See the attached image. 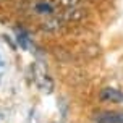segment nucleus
Listing matches in <instances>:
<instances>
[{"label": "nucleus", "mask_w": 123, "mask_h": 123, "mask_svg": "<svg viewBox=\"0 0 123 123\" xmlns=\"http://www.w3.org/2000/svg\"><path fill=\"white\" fill-rule=\"evenodd\" d=\"M2 65H3V63H2V57H0V67H2Z\"/></svg>", "instance_id": "obj_12"}, {"label": "nucleus", "mask_w": 123, "mask_h": 123, "mask_svg": "<svg viewBox=\"0 0 123 123\" xmlns=\"http://www.w3.org/2000/svg\"><path fill=\"white\" fill-rule=\"evenodd\" d=\"M84 16H86L84 10H81V8H76V6L67 8V12L62 15L63 21H73V23H76V21H81V19L84 18Z\"/></svg>", "instance_id": "obj_4"}, {"label": "nucleus", "mask_w": 123, "mask_h": 123, "mask_svg": "<svg viewBox=\"0 0 123 123\" xmlns=\"http://www.w3.org/2000/svg\"><path fill=\"white\" fill-rule=\"evenodd\" d=\"M32 74H34V81H36L37 87L42 92L50 94V92L54 91V81H52V78H50L49 74H47V71H45V68H44L39 62H36V63L32 65Z\"/></svg>", "instance_id": "obj_1"}, {"label": "nucleus", "mask_w": 123, "mask_h": 123, "mask_svg": "<svg viewBox=\"0 0 123 123\" xmlns=\"http://www.w3.org/2000/svg\"><path fill=\"white\" fill-rule=\"evenodd\" d=\"M34 10H36L39 15H54V6H52V3H49V2H37L36 6H34Z\"/></svg>", "instance_id": "obj_6"}, {"label": "nucleus", "mask_w": 123, "mask_h": 123, "mask_svg": "<svg viewBox=\"0 0 123 123\" xmlns=\"http://www.w3.org/2000/svg\"><path fill=\"white\" fill-rule=\"evenodd\" d=\"M62 26H63V18H49L45 19L42 23V29L44 31H49V32H57L58 29H62Z\"/></svg>", "instance_id": "obj_5"}, {"label": "nucleus", "mask_w": 123, "mask_h": 123, "mask_svg": "<svg viewBox=\"0 0 123 123\" xmlns=\"http://www.w3.org/2000/svg\"><path fill=\"white\" fill-rule=\"evenodd\" d=\"M58 109H60V113H62V120H65L68 115V107L65 102H58Z\"/></svg>", "instance_id": "obj_9"}, {"label": "nucleus", "mask_w": 123, "mask_h": 123, "mask_svg": "<svg viewBox=\"0 0 123 123\" xmlns=\"http://www.w3.org/2000/svg\"><path fill=\"white\" fill-rule=\"evenodd\" d=\"M29 123H39V120H37V117H36V110H31V115H29Z\"/></svg>", "instance_id": "obj_11"}, {"label": "nucleus", "mask_w": 123, "mask_h": 123, "mask_svg": "<svg viewBox=\"0 0 123 123\" xmlns=\"http://www.w3.org/2000/svg\"><path fill=\"white\" fill-rule=\"evenodd\" d=\"M3 41L10 45V49H12V50H16V44L12 41V37H10V36H6V34H5V36H3Z\"/></svg>", "instance_id": "obj_10"}, {"label": "nucleus", "mask_w": 123, "mask_h": 123, "mask_svg": "<svg viewBox=\"0 0 123 123\" xmlns=\"http://www.w3.org/2000/svg\"><path fill=\"white\" fill-rule=\"evenodd\" d=\"M62 5H65L67 8H71V6H78L81 3V0H60Z\"/></svg>", "instance_id": "obj_8"}, {"label": "nucleus", "mask_w": 123, "mask_h": 123, "mask_svg": "<svg viewBox=\"0 0 123 123\" xmlns=\"http://www.w3.org/2000/svg\"><path fill=\"white\" fill-rule=\"evenodd\" d=\"M99 99L107 104H123V92L115 87H104L99 92Z\"/></svg>", "instance_id": "obj_2"}, {"label": "nucleus", "mask_w": 123, "mask_h": 123, "mask_svg": "<svg viewBox=\"0 0 123 123\" xmlns=\"http://www.w3.org/2000/svg\"><path fill=\"white\" fill-rule=\"evenodd\" d=\"M16 42L23 50H29V37L23 29H16Z\"/></svg>", "instance_id": "obj_7"}, {"label": "nucleus", "mask_w": 123, "mask_h": 123, "mask_svg": "<svg viewBox=\"0 0 123 123\" xmlns=\"http://www.w3.org/2000/svg\"><path fill=\"white\" fill-rule=\"evenodd\" d=\"M96 123H123V113L118 112H104L96 117Z\"/></svg>", "instance_id": "obj_3"}]
</instances>
